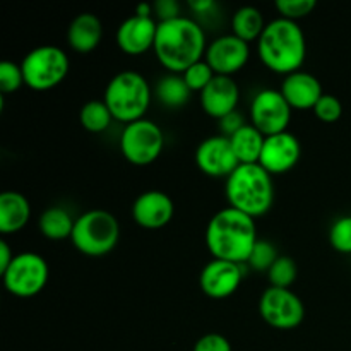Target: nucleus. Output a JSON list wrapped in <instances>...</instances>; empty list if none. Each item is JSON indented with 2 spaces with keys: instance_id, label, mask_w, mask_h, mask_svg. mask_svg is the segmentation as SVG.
<instances>
[{
  "instance_id": "4c0bfd02",
  "label": "nucleus",
  "mask_w": 351,
  "mask_h": 351,
  "mask_svg": "<svg viewBox=\"0 0 351 351\" xmlns=\"http://www.w3.org/2000/svg\"><path fill=\"white\" fill-rule=\"evenodd\" d=\"M189 5H191V9L194 10V12L197 14H202V12H208V10H211L213 7H215V2L213 0H194V2H189Z\"/></svg>"
},
{
  "instance_id": "b1692460",
  "label": "nucleus",
  "mask_w": 351,
  "mask_h": 351,
  "mask_svg": "<svg viewBox=\"0 0 351 351\" xmlns=\"http://www.w3.org/2000/svg\"><path fill=\"white\" fill-rule=\"evenodd\" d=\"M266 21H264L263 12L256 7H240L232 17V29L237 38L243 40L245 43L250 41H259L261 34L266 29Z\"/></svg>"
},
{
  "instance_id": "aec40b11",
  "label": "nucleus",
  "mask_w": 351,
  "mask_h": 351,
  "mask_svg": "<svg viewBox=\"0 0 351 351\" xmlns=\"http://www.w3.org/2000/svg\"><path fill=\"white\" fill-rule=\"evenodd\" d=\"M31 204L21 192L5 191L0 194V233L12 235L29 223Z\"/></svg>"
},
{
  "instance_id": "cd10ccee",
  "label": "nucleus",
  "mask_w": 351,
  "mask_h": 351,
  "mask_svg": "<svg viewBox=\"0 0 351 351\" xmlns=\"http://www.w3.org/2000/svg\"><path fill=\"white\" fill-rule=\"evenodd\" d=\"M215 72H213V69L209 67V64L206 60H201L197 62V64H194L192 67H189L187 71L182 74V77H184L185 84L189 86V89H191L192 93H199L201 95L202 91H204L206 88L209 86V82L215 79Z\"/></svg>"
},
{
  "instance_id": "a211bd4d",
  "label": "nucleus",
  "mask_w": 351,
  "mask_h": 351,
  "mask_svg": "<svg viewBox=\"0 0 351 351\" xmlns=\"http://www.w3.org/2000/svg\"><path fill=\"white\" fill-rule=\"evenodd\" d=\"M199 99L206 115L221 120L230 113L237 112V105L240 101L239 84L233 77L215 75L208 88L199 95Z\"/></svg>"
},
{
  "instance_id": "f3484780",
  "label": "nucleus",
  "mask_w": 351,
  "mask_h": 351,
  "mask_svg": "<svg viewBox=\"0 0 351 351\" xmlns=\"http://www.w3.org/2000/svg\"><path fill=\"white\" fill-rule=\"evenodd\" d=\"M158 23L153 17H139L134 14L132 17L123 21L115 34L117 47L127 55H143L153 50L156 41Z\"/></svg>"
},
{
  "instance_id": "0eeeda50",
  "label": "nucleus",
  "mask_w": 351,
  "mask_h": 351,
  "mask_svg": "<svg viewBox=\"0 0 351 351\" xmlns=\"http://www.w3.org/2000/svg\"><path fill=\"white\" fill-rule=\"evenodd\" d=\"M24 74V84L33 91H50L57 88L69 74L71 60L62 48L53 45H43L24 57L21 62Z\"/></svg>"
},
{
  "instance_id": "f257e3e1",
  "label": "nucleus",
  "mask_w": 351,
  "mask_h": 351,
  "mask_svg": "<svg viewBox=\"0 0 351 351\" xmlns=\"http://www.w3.org/2000/svg\"><path fill=\"white\" fill-rule=\"evenodd\" d=\"M154 55L170 74H184L206 55V33L191 17L158 23Z\"/></svg>"
},
{
  "instance_id": "393cba45",
  "label": "nucleus",
  "mask_w": 351,
  "mask_h": 351,
  "mask_svg": "<svg viewBox=\"0 0 351 351\" xmlns=\"http://www.w3.org/2000/svg\"><path fill=\"white\" fill-rule=\"evenodd\" d=\"M191 89L185 84L184 77L180 74H168L158 81L154 88V95L160 99L161 105L168 108H182L189 101Z\"/></svg>"
},
{
  "instance_id": "f704fd0d",
  "label": "nucleus",
  "mask_w": 351,
  "mask_h": 351,
  "mask_svg": "<svg viewBox=\"0 0 351 351\" xmlns=\"http://www.w3.org/2000/svg\"><path fill=\"white\" fill-rule=\"evenodd\" d=\"M153 10L160 17V23L180 17V5L175 0H158L153 5Z\"/></svg>"
},
{
  "instance_id": "6ab92c4d",
  "label": "nucleus",
  "mask_w": 351,
  "mask_h": 351,
  "mask_svg": "<svg viewBox=\"0 0 351 351\" xmlns=\"http://www.w3.org/2000/svg\"><path fill=\"white\" fill-rule=\"evenodd\" d=\"M280 91L293 110H314L324 95L319 79L304 71L285 75Z\"/></svg>"
},
{
  "instance_id": "c9c22d12",
  "label": "nucleus",
  "mask_w": 351,
  "mask_h": 351,
  "mask_svg": "<svg viewBox=\"0 0 351 351\" xmlns=\"http://www.w3.org/2000/svg\"><path fill=\"white\" fill-rule=\"evenodd\" d=\"M243 125H245V123H243L242 115H240L239 112L230 113V115H226L225 119L219 120V127H221V132H223L221 136L225 137H232L233 134L239 132Z\"/></svg>"
},
{
  "instance_id": "c756f323",
  "label": "nucleus",
  "mask_w": 351,
  "mask_h": 351,
  "mask_svg": "<svg viewBox=\"0 0 351 351\" xmlns=\"http://www.w3.org/2000/svg\"><path fill=\"white\" fill-rule=\"evenodd\" d=\"M280 257V254L276 252L273 243H269L267 240H259L254 247L252 254H250L249 261L247 263L250 264V267L256 271H269L271 266L276 263V259Z\"/></svg>"
},
{
  "instance_id": "2f4dec72",
  "label": "nucleus",
  "mask_w": 351,
  "mask_h": 351,
  "mask_svg": "<svg viewBox=\"0 0 351 351\" xmlns=\"http://www.w3.org/2000/svg\"><path fill=\"white\" fill-rule=\"evenodd\" d=\"M24 84V74L21 65L14 62H2L0 64V93L3 96L16 93Z\"/></svg>"
},
{
  "instance_id": "e433bc0d",
  "label": "nucleus",
  "mask_w": 351,
  "mask_h": 351,
  "mask_svg": "<svg viewBox=\"0 0 351 351\" xmlns=\"http://www.w3.org/2000/svg\"><path fill=\"white\" fill-rule=\"evenodd\" d=\"M14 257H16V254H12L9 243H7L5 240H0V274H3L7 269H9Z\"/></svg>"
},
{
  "instance_id": "4be33fe9",
  "label": "nucleus",
  "mask_w": 351,
  "mask_h": 351,
  "mask_svg": "<svg viewBox=\"0 0 351 351\" xmlns=\"http://www.w3.org/2000/svg\"><path fill=\"white\" fill-rule=\"evenodd\" d=\"M228 139L240 165L259 163L266 136L261 134L252 123H245L239 132H235Z\"/></svg>"
},
{
  "instance_id": "58836bf2",
  "label": "nucleus",
  "mask_w": 351,
  "mask_h": 351,
  "mask_svg": "<svg viewBox=\"0 0 351 351\" xmlns=\"http://www.w3.org/2000/svg\"><path fill=\"white\" fill-rule=\"evenodd\" d=\"M153 5L151 3H139L136 7V16L139 17H153Z\"/></svg>"
},
{
  "instance_id": "7ed1b4c3",
  "label": "nucleus",
  "mask_w": 351,
  "mask_h": 351,
  "mask_svg": "<svg viewBox=\"0 0 351 351\" xmlns=\"http://www.w3.org/2000/svg\"><path fill=\"white\" fill-rule=\"evenodd\" d=\"M261 62L276 74L290 75L298 72L307 57V41L298 23L278 19L267 23L266 29L257 41Z\"/></svg>"
},
{
  "instance_id": "a878e982",
  "label": "nucleus",
  "mask_w": 351,
  "mask_h": 351,
  "mask_svg": "<svg viewBox=\"0 0 351 351\" xmlns=\"http://www.w3.org/2000/svg\"><path fill=\"white\" fill-rule=\"evenodd\" d=\"M79 122L88 132L101 134L113 122V115L103 99H91L79 112Z\"/></svg>"
},
{
  "instance_id": "9d476101",
  "label": "nucleus",
  "mask_w": 351,
  "mask_h": 351,
  "mask_svg": "<svg viewBox=\"0 0 351 351\" xmlns=\"http://www.w3.org/2000/svg\"><path fill=\"white\" fill-rule=\"evenodd\" d=\"M259 312L266 324L280 331L297 329L305 319L304 302L290 288H267L261 295Z\"/></svg>"
},
{
  "instance_id": "72a5a7b5",
  "label": "nucleus",
  "mask_w": 351,
  "mask_h": 351,
  "mask_svg": "<svg viewBox=\"0 0 351 351\" xmlns=\"http://www.w3.org/2000/svg\"><path fill=\"white\" fill-rule=\"evenodd\" d=\"M192 351H232V345L228 339L218 332H209L197 339Z\"/></svg>"
},
{
  "instance_id": "c85d7f7f",
  "label": "nucleus",
  "mask_w": 351,
  "mask_h": 351,
  "mask_svg": "<svg viewBox=\"0 0 351 351\" xmlns=\"http://www.w3.org/2000/svg\"><path fill=\"white\" fill-rule=\"evenodd\" d=\"M329 242L339 254H351V216H341L329 228Z\"/></svg>"
},
{
  "instance_id": "20e7f679",
  "label": "nucleus",
  "mask_w": 351,
  "mask_h": 351,
  "mask_svg": "<svg viewBox=\"0 0 351 351\" xmlns=\"http://www.w3.org/2000/svg\"><path fill=\"white\" fill-rule=\"evenodd\" d=\"M225 194L230 208L254 219L261 218L274 204L273 178L259 163L240 165L226 178Z\"/></svg>"
},
{
  "instance_id": "5701e85b",
  "label": "nucleus",
  "mask_w": 351,
  "mask_h": 351,
  "mask_svg": "<svg viewBox=\"0 0 351 351\" xmlns=\"http://www.w3.org/2000/svg\"><path fill=\"white\" fill-rule=\"evenodd\" d=\"M74 223L75 219L72 218L67 209L60 208V206H51L41 213L40 219H38V228L45 239L58 242V240L71 239L72 232H74Z\"/></svg>"
},
{
  "instance_id": "6e6552de",
  "label": "nucleus",
  "mask_w": 351,
  "mask_h": 351,
  "mask_svg": "<svg viewBox=\"0 0 351 351\" xmlns=\"http://www.w3.org/2000/svg\"><path fill=\"white\" fill-rule=\"evenodd\" d=\"M163 130L153 120L143 119L123 127L120 136V151L130 165L147 167L154 163L163 153Z\"/></svg>"
},
{
  "instance_id": "9b49d317",
  "label": "nucleus",
  "mask_w": 351,
  "mask_h": 351,
  "mask_svg": "<svg viewBox=\"0 0 351 351\" xmlns=\"http://www.w3.org/2000/svg\"><path fill=\"white\" fill-rule=\"evenodd\" d=\"M291 108L281 91L263 89L250 103V123L266 137L287 132L291 120Z\"/></svg>"
},
{
  "instance_id": "473e14b6",
  "label": "nucleus",
  "mask_w": 351,
  "mask_h": 351,
  "mask_svg": "<svg viewBox=\"0 0 351 351\" xmlns=\"http://www.w3.org/2000/svg\"><path fill=\"white\" fill-rule=\"evenodd\" d=\"M314 113L321 122L335 123L341 119L343 115V105L336 96L332 95H322L317 105L314 106Z\"/></svg>"
},
{
  "instance_id": "4468645a",
  "label": "nucleus",
  "mask_w": 351,
  "mask_h": 351,
  "mask_svg": "<svg viewBox=\"0 0 351 351\" xmlns=\"http://www.w3.org/2000/svg\"><path fill=\"white\" fill-rule=\"evenodd\" d=\"M242 280V264L213 259L211 263L202 267L201 274H199V287L206 297L223 300V298L232 297L239 290Z\"/></svg>"
},
{
  "instance_id": "1a4fd4ad",
  "label": "nucleus",
  "mask_w": 351,
  "mask_h": 351,
  "mask_svg": "<svg viewBox=\"0 0 351 351\" xmlns=\"http://www.w3.org/2000/svg\"><path fill=\"white\" fill-rule=\"evenodd\" d=\"M48 264L36 252L16 254L9 269L2 274L5 290L17 298L36 297L48 283Z\"/></svg>"
},
{
  "instance_id": "412c9836",
  "label": "nucleus",
  "mask_w": 351,
  "mask_h": 351,
  "mask_svg": "<svg viewBox=\"0 0 351 351\" xmlns=\"http://www.w3.org/2000/svg\"><path fill=\"white\" fill-rule=\"evenodd\" d=\"M103 38L101 21L91 12L79 14L67 29V41L77 53H91L99 47Z\"/></svg>"
},
{
  "instance_id": "2eb2a0df",
  "label": "nucleus",
  "mask_w": 351,
  "mask_h": 351,
  "mask_svg": "<svg viewBox=\"0 0 351 351\" xmlns=\"http://www.w3.org/2000/svg\"><path fill=\"white\" fill-rule=\"evenodd\" d=\"M302 158V144L291 132L269 136L264 141L259 165L271 175H281L293 170Z\"/></svg>"
},
{
  "instance_id": "423d86ee",
  "label": "nucleus",
  "mask_w": 351,
  "mask_h": 351,
  "mask_svg": "<svg viewBox=\"0 0 351 351\" xmlns=\"http://www.w3.org/2000/svg\"><path fill=\"white\" fill-rule=\"evenodd\" d=\"M120 240V225L112 213L91 209L75 218L71 242L75 250L88 257H101L112 252Z\"/></svg>"
},
{
  "instance_id": "dca6fc26",
  "label": "nucleus",
  "mask_w": 351,
  "mask_h": 351,
  "mask_svg": "<svg viewBox=\"0 0 351 351\" xmlns=\"http://www.w3.org/2000/svg\"><path fill=\"white\" fill-rule=\"evenodd\" d=\"M173 201L163 191H146L134 201L132 219L146 230H160L173 219Z\"/></svg>"
},
{
  "instance_id": "f8f14e48",
  "label": "nucleus",
  "mask_w": 351,
  "mask_h": 351,
  "mask_svg": "<svg viewBox=\"0 0 351 351\" xmlns=\"http://www.w3.org/2000/svg\"><path fill=\"white\" fill-rule=\"evenodd\" d=\"M204 57L216 75L232 77L247 65L250 47L235 34H223L208 45Z\"/></svg>"
},
{
  "instance_id": "7c9ffc66",
  "label": "nucleus",
  "mask_w": 351,
  "mask_h": 351,
  "mask_svg": "<svg viewBox=\"0 0 351 351\" xmlns=\"http://www.w3.org/2000/svg\"><path fill=\"white\" fill-rule=\"evenodd\" d=\"M274 5L283 19L297 23L302 17H307L317 7V2L315 0H278Z\"/></svg>"
},
{
  "instance_id": "bb28decb",
  "label": "nucleus",
  "mask_w": 351,
  "mask_h": 351,
  "mask_svg": "<svg viewBox=\"0 0 351 351\" xmlns=\"http://www.w3.org/2000/svg\"><path fill=\"white\" fill-rule=\"evenodd\" d=\"M297 274L298 267L295 261L288 256H280L267 271V280H269L271 287L290 288L297 280Z\"/></svg>"
},
{
  "instance_id": "39448f33",
  "label": "nucleus",
  "mask_w": 351,
  "mask_h": 351,
  "mask_svg": "<svg viewBox=\"0 0 351 351\" xmlns=\"http://www.w3.org/2000/svg\"><path fill=\"white\" fill-rule=\"evenodd\" d=\"M103 101L112 112L113 120L129 125L146 115L151 105V86L139 72H119L106 86Z\"/></svg>"
},
{
  "instance_id": "ddd939ff",
  "label": "nucleus",
  "mask_w": 351,
  "mask_h": 351,
  "mask_svg": "<svg viewBox=\"0 0 351 351\" xmlns=\"http://www.w3.org/2000/svg\"><path fill=\"white\" fill-rule=\"evenodd\" d=\"M195 165L213 178H228L240 167L232 143L225 136H211L195 149Z\"/></svg>"
},
{
  "instance_id": "f03ea898",
  "label": "nucleus",
  "mask_w": 351,
  "mask_h": 351,
  "mask_svg": "<svg viewBox=\"0 0 351 351\" xmlns=\"http://www.w3.org/2000/svg\"><path fill=\"white\" fill-rule=\"evenodd\" d=\"M257 242L254 218L230 206L216 213L206 226V245L215 259L247 263Z\"/></svg>"
}]
</instances>
